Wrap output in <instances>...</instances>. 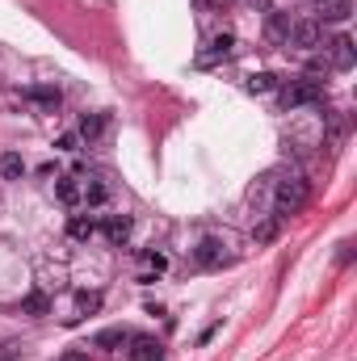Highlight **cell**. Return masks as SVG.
Instances as JSON below:
<instances>
[{
    "label": "cell",
    "mask_w": 357,
    "mask_h": 361,
    "mask_svg": "<svg viewBox=\"0 0 357 361\" xmlns=\"http://www.w3.org/2000/svg\"><path fill=\"white\" fill-rule=\"evenodd\" d=\"M307 198H311V185H307L303 177H286V181L278 185V193H274V219L299 214V210L307 206Z\"/></svg>",
    "instance_id": "obj_1"
},
{
    "label": "cell",
    "mask_w": 357,
    "mask_h": 361,
    "mask_svg": "<svg viewBox=\"0 0 357 361\" xmlns=\"http://www.w3.org/2000/svg\"><path fill=\"white\" fill-rule=\"evenodd\" d=\"M316 101H324V84H320V80H295V84L282 93V105H286V109L316 105Z\"/></svg>",
    "instance_id": "obj_2"
},
{
    "label": "cell",
    "mask_w": 357,
    "mask_h": 361,
    "mask_svg": "<svg viewBox=\"0 0 357 361\" xmlns=\"http://www.w3.org/2000/svg\"><path fill=\"white\" fill-rule=\"evenodd\" d=\"M290 42L299 46V50H316L320 42H324V25L320 21H290Z\"/></svg>",
    "instance_id": "obj_3"
},
{
    "label": "cell",
    "mask_w": 357,
    "mask_h": 361,
    "mask_svg": "<svg viewBox=\"0 0 357 361\" xmlns=\"http://www.w3.org/2000/svg\"><path fill=\"white\" fill-rule=\"evenodd\" d=\"M328 63H332L337 71H349L357 63V50H353V38H349V34H337V38L328 42Z\"/></svg>",
    "instance_id": "obj_4"
},
{
    "label": "cell",
    "mask_w": 357,
    "mask_h": 361,
    "mask_svg": "<svg viewBox=\"0 0 357 361\" xmlns=\"http://www.w3.org/2000/svg\"><path fill=\"white\" fill-rule=\"evenodd\" d=\"M25 101L38 105V109H46V114H55V109L63 105V93H59L55 84H29V88H25Z\"/></svg>",
    "instance_id": "obj_5"
},
{
    "label": "cell",
    "mask_w": 357,
    "mask_h": 361,
    "mask_svg": "<svg viewBox=\"0 0 357 361\" xmlns=\"http://www.w3.org/2000/svg\"><path fill=\"white\" fill-rule=\"evenodd\" d=\"M130 361H164V345L156 341V336H135L130 332Z\"/></svg>",
    "instance_id": "obj_6"
},
{
    "label": "cell",
    "mask_w": 357,
    "mask_h": 361,
    "mask_svg": "<svg viewBox=\"0 0 357 361\" xmlns=\"http://www.w3.org/2000/svg\"><path fill=\"white\" fill-rule=\"evenodd\" d=\"M194 261L202 265V269H215V265H223V240H215V236H206L198 248H194Z\"/></svg>",
    "instance_id": "obj_7"
},
{
    "label": "cell",
    "mask_w": 357,
    "mask_h": 361,
    "mask_svg": "<svg viewBox=\"0 0 357 361\" xmlns=\"http://www.w3.org/2000/svg\"><path fill=\"white\" fill-rule=\"evenodd\" d=\"M353 13V0H320V25H337V21H349Z\"/></svg>",
    "instance_id": "obj_8"
},
{
    "label": "cell",
    "mask_w": 357,
    "mask_h": 361,
    "mask_svg": "<svg viewBox=\"0 0 357 361\" xmlns=\"http://www.w3.org/2000/svg\"><path fill=\"white\" fill-rule=\"evenodd\" d=\"M105 130H109V114H84V118H80V130H76V135H80L84 143H97V139H101Z\"/></svg>",
    "instance_id": "obj_9"
},
{
    "label": "cell",
    "mask_w": 357,
    "mask_h": 361,
    "mask_svg": "<svg viewBox=\"0 0 357 361\" xmlns=\"http://www.w3.org/2000/svg\"><path fill=\"white\" fill-rule=\"evenodd\" d=\"M101 231H105V240L118 248V244H126L130 240V214H109L105 223H101Z\"/></svg>",
    "instance_id": "obj_10"
},
{
    "label": "cell",
    "mask_w": 357,
    "mask_h": 361,
    "mask_svg": "<svg viewBox=\"0 0 357 361\" xmlns=\"http://www.w3.org/2000/svg\"><path fill=\"white\" fill-rule=\"evenodd\" d=\"M126 341H130V328H101V332L93 336V345H97V349H105V353H118Z\"/></svg>",
    "instance_id": "obj_11"
},
{
    "label": "cell",
    "mask_w": 357,
    "mask_h": 361,
    "mask_svg": "<svg viewBox=\"0 0 357 361\" xmlns=\"http://www.w3.org/2000/svg\"><path fill=\"white\" fill-rule=\"evenodd\" d=\"M236 50V34H215L210 38V50L202 55V63H215V59H227Z\"/></svg>",
    "instance_id": "obj_12"
},
{
    "label": "cell",
    "mask_w": 357,
    "mask_h": 361,
    "mask_svg": "<svg viewBox=\"0 0 357 361\" xmlns=\"http://www.w3.org/2000/svg\"><path fill=\"white\" fill-rule=\"evenodd\" d=\"M50 311V299L42 294V290H29L25 299H21V315H34V320H42Z\"/></svg>",
    "instance_id": "obj_13"
},
{
    "label": "cell",
    "mask_w": 357,
    "mask_h": 361,
    "mask_svg": "<svg viewBox=\"0 0 357 361\" xmlns=\"http://www.w3.org/2000/svg\"><path fill=\"white\" fill-rule=\"evenodd\" d=\"M55 198H59L63 206H80V185H76L72 177H59V181H55Z\"/></svg>",
    "instance_id": "obj_14"
},
{
    "label": "cell",
    "mask_w": 357,
    "mask_h": 361,
    "mask_svg": "<svg viewBox=\"0 0 357 361\" xmlns=\"http://www.w3.org/2000/svg\"><path fill=\"white\" fill-rule=\"evenodd\" d=\"M80 202H88V206H105V202H109V185H105V181H88V185L80 189Z\"/></svg>",
    "instance_id": "obj_15"
},
{
    "label": "cell",
    "mask_w": 357,
    "mask_h": 361,
    "mask_svg": "<svg viewBox=\"0 0 357 361\" xmlns=\"http://www.w3.org/2000/svg\"><path fill=\"white\" fill-rule=\"evenodd\" d=\"M93 231H97L93 219H84V214H72V219H67V236H72V240H93Z\"/></svg>",
    "instance_id": "obj_16"
},
{
    "label": "cell",
    "mask_w": 357,
    "mask_h": 361,
    "mask_svg": "<svg viewBox=\"0 0 357 361\" xmlns=\"http://www.w3.org/2000/svg\"><path fill=\"white\" fill-rule=\"evenodd\" d=\"M0 172H4L8 181H21V177H25V160H21L17 151H4V156H0Z\"/></svg>",
    "instance_id": "obj_17"
},
{
    "label": "cell",
    "mask_w": 357,
    "mask_h": 361,
    "mask_svg": "<svg viewBox=\"0 0 357 361\" xmlns=\"http://www.w3.org/2000/svg\"><path fill=\"white\" fill-rule=\"evenodd\" d=\"M274 88H278V80L269 71H252L248 76V93H274Z\"/></svg>",
    "instance_id": "obj_18"
},
{
    "label": "cell",
    "mask_w": 357,
    "mask_h": 361,
    "mask_svg": "<svg viewBox=\"0 0 357 361\" xmlns=\"http://www.w3.org/2000/svg\"><path fill=\"white\" fill-rule=\"evenodd\" d=\"M269 38H290V17L286 13H269Z\"/></svg>",
    "instance_id": "obj_19"
},
{
    "label": "cell",
    "mask_w": 357,
    "mask_h": 361,
    "mask_svg": "<svg viewBox=\"0 0 357 361\" xmlns=\"http://www.w3.org/2000/svg\"><path fill=\"white\" fill-rule=\"evenodd\" d=\"M278 223H282V219H265V223L252 231V240H257V244H269V240L278 236Z\"/></svg>",
    "instance_id": "obj_20"
},
{
    "label": "cell",
    "mask_w": 357,
    "mask_h": 361,
    "mask_svg": "<svg viewBox=\"0 0 357 361\" xmlns=\"http://www.w3.org/2000/svg\"><path fill=\"white\" fill-rule=\"evenodd\" d=\"M76 307L88 315V311H97V307H101V294H97V290H80V294H76Z\"/></svg>",
    "instance_id": "obj_21"
},
{
    "label": "cell",
    "mask_w": 357,
    "mask_h": 361,
    "mask_svg": "<svg viewBox=\"0 0 357 361\" xmlns=\"http://www.w3.org/2000/svg\"><path fill=\"white\" fill-rule=\"evenodd\" d=\"M55 147H59V151H76V147H80V135H76V130H67V135H59V139H55Z\"/></svg>",
    "instance_id": "obj_22"
},
{
    "label": "cell",
    "mask_w": 357,
    "mask_h": 361,
    "mask_svg": "<svg viewBox=\"0 0 357 361\" xmlns=\"http://www.w3.org/2000/svg\"><path fill=\"white\" fill-rule=\"evenodd\" d=\"M143 261H147V265H151L156 273H164V269H168V257H164V252H147Z\"/></svg>",
    "instance_id": "obj_23"
},
{
    "label": "cell",
    "mask_w": 357,
    "mask_h": 361,
    "mask_svg": "<svg viewBox=\"0 0 357 361\" xmlns=\"http://www.w3.org/2000/svg\"><path fill=\"white\" fill-rule=\"evenodd\" d=\"M59 361H93V357H88V353H76V349H72V353H63Z\"/></svg>",
    "instance_id": "obj_24"
},
{
    "label": "cell",
    "mask_w": 357,
    "mask_h": 361,
    "mask_svg": "<svg viewBox=\"0 0 357 361\" xmlns=\"http://www.w3.org/2000/svg\"><path fill=\"white\" fill-rule=\"evenodd\" d=\"M198 4H202V8H206V4H210V0H198Z\"/></svg>",
    "instance_id": "obj_25"
}]
</instances>
